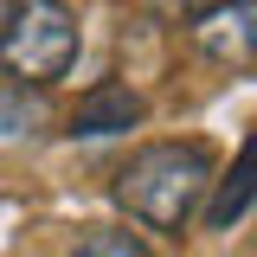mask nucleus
<instances>
[{
    "instance_id": "nucleus-3",
    "label": "nucleus",
    "mask_w": 257,
    "mask_h": 257,
    "mask_svg": "<svg viewBox=\"0 0 257 257\" xmlns=\"http://www.w3.org/2000/svg\"><path fill=\"white\" fill-rule=\"evenodd\" d=\"M187 39L199 58L225 64V71H251L257 64V0H206L187 13Z\"/></svg>"
},
{
    "instance_id": "nucleus-1",
    "label": "nucleus",
    "mask_w": 257,
    "mask_h": 257,
    "mask_svg": "<svg viewBox=\"0 0 257 257\" xmlns=\"http://www.w3.org/2000/svg\"><path fill=\"white\" fill-rule=\"evenodd\" d=\"M212 174H219V161L206 142H148V148H135L128 167L116 174V206H122L135 225H148V231H167V238H180L199 212V199L212 187Z\"/></svg>"
},
{
    "instance_id": "nucleus-2",
    "label": "nucleus",
    "mask_w": 257,
    "mask_h": 257,
    "mask_svg": "<svg viewBox=\"0 0 257 257\" xmlns=\"http://www.w3.org/2000/svg\"><path fill=\"white\" fill-rule=\"evenodd\" d=\"M77 13L64 0H13L7 26H0V64L13 84L52 90L64 71L77 64Z\"/></svg>"
},
{
    "instance_id": "nucleus-8",
    "label": "nucleus",
    "mask_w": 257,
    "mask_h": 257,
    "mask_svg": "<svg viewBox=\"0 0 257 257\" xmlns=\"http://www.w3.org/2000/svg\"><path fill=\"white\" fill-rule=\"evenodd\" d=\"M148 7H155L161 20H187V13H199V7H206V0H148Z\"/></svg>"
},
{
    "instance_id": "nucleus-5",
    "label": "nucleus",
    "mask_w": 257,
    "mask_h": 257,
    "mask_svg": "<svg viewBox=\"0 0 257 257\" xmlns=\"http://www.w3.org/2000/svg\"><path fill=\"white\" fill-rule=\"evenodd\" d=\"M212 199H199V212H206V231H231V225L251 219V148H238L231 161V174H212Z\"/></svg>"
},
{
    "instance_id": "nucleus-4",
    "label": "nucleus",
    "mask_w": 257,
    "mask_h": 257,
    "mask_svg": "<svg viewBox=\"0 0 257 257\" xmlns=\"http://www.w3.org/2000/svg\"><path fill=\"white\" fill-rule=\"evenodd\" d=\"M142 116H148V103L128 90L122 77H103V84H90V90L77 96V109H71V128H64V135L103 142V135H128Z\"/></svg>"
},
{
    "instance_id": "nucleus-6",
    "label": "nucleus",
    "mask_w": 257,
    "mask_h": 257,
    "mask_svg": "<svg viewBox=\"0 0 257 257\" xmlns=\"http://www.w3.org/2000/svg\"><path fill=\"white\" fill-rule=\"evenodd\" d=\"M45 122H52L45 90H32V84H0V148H20L32 135H45Z\"/></svg>"
},
{
    "instance_id": "nucleus-7",
    "label": "nucleus",
    "mask_w": 257,
    "mask_h": 257,
    "mask_svg": "<svg viewBox=\"0 0 257 257\" xmlns=\"http://www.w3.org/2000/svg\"><path fill=\"white\" fill-rule=\"evenodd\" d=\"M71 257H155L135 231H90V238H77Z\"/></svg>"
},
{
    "instance_id": "nucleus-9",
    "label": "nucleus",
    "mask_w": 257,
    "mask_h": 257,
    "mask_svg": "<svg viewBox=\"0 0 257 257\" xmlns=\"http://www.w3.org/2000/svg\"><path fill=\"white\" fill-rule=\"evenodd\" d=\"M7 13H13V0H0V26H7Z\"/></svg>"
}]
</instances>
